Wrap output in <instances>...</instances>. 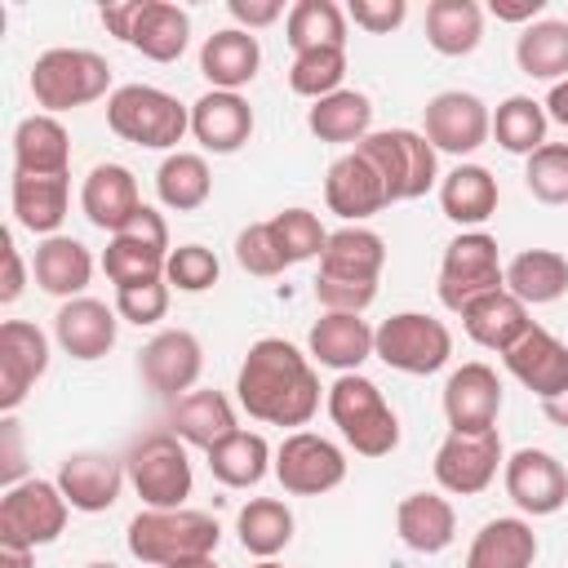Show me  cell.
<instances>
[{
    "label": "cell",
    "mask_w": 568,
    "mask_h": 568,
    "mask_svg": "<svg viewBox=\"0 0 568 568\" xmlns=\"http://www.w3.org/2000/svg\"><path fill=\"white\" fill-rule=\"evenodd\" d=\"M422 133L444 155H475L493 138V111L479 93L444 89L422 106Z\"/></svg>",
    "instance_id": "cell-13"
},
{
    "label": "cell",
    "mask_w": 568,
    "mask_h": 568,
    "mask_svg": "<svg viewBox=\"0 0 568 568\" xmlns=\"http://www.w3.org/2000/svg\"><path fill=\"white\" fill-rule=\"evenodd\" d=\"M386 266V240L368 226H337L328 231V244L320 253V280H346V284H377Z\"/></svg>",
    "instance_id": "cell-28"
},
{
    "label": "cell",
    "mask_w": 568,
    "mask_h": 568,
    "mask_svg": "<svg viewBox=\"0 0 568 568\" xmlns=\"http://www.w3.org/2000/svg\"><path fill=\"white\" fill-rule=\"evenodd\" d=\"M497 200H501V186L484 164H457L439 178V209L462 231H479L497 213Z\"/></svg>",
    "instance_id": "cell-33"
},
{
    "label": "cell",
    "mask_w": 568,
    "mask_h": 568,
    "mask_svg": "<svg viewBox=\"0 0 568 568\" xmlns=\"http://www.w3.org/2000/svg\"><path fill=\"white\" fill-rule=\"evenodd\" d=\"M124 479H129L124 457H111V453H98V448L67 453L62 466H58V488L71 501V510H80V515L111 510L124 493Z\"/></svg>",
    "instance_id": "cell-18"
},
{
    "label": "cell",
    "mask_w": 568,
    "mask_h": 568,
    "mask_svg": "<svg viewBox=\"0 0 568 568\" xmlns=\"http://www.w3.org/2000/svg\"><path fill=\"white\" fill-rule=\"evenodd\" d=\"M0 248H4V280H0V302H4V306H13V302L22 297V288H27V262H22V253H18V244H13V235H9V231L0 235Z\"/></svg>",
    "instance_id": "cell-55"
},
{
    "label": "cell",
    "mask_w": 568,
    "mask_h": 568,
    "mask_svg": "<svg viewBox=\"0 0 568 568\" xmlns=\"http://www.w3.org/2000/svg\"><path fill=\"white\" fill-rule=\"evenodd\" d=\"M395 532L417 555H439L457 537V510L444 493H408L395 506Z\"/></svg>",
    "instance_id": "cell-32"
},
{
    "label": "cell",
    "mask_w": 568,
    "mask_h": 568,
    "mask_svg": "<svg viewBox=\"0 0 568 568\" xmlns=\"http://www.w3.org/2000/svg\"><path fill=\"white\" fill-rule=\"evenodd\" d=\"M373 355L408 377H430L453 359V333L426 311H395L373 333Z\"/></svg>",
    "instance_id": "cell-8"
},
{
    "label": "cell",
    "mask_w": 568,
    "mask_h": 568,
    "mask_svg": "<svg viewBox=\"0 0 568 568\" xmlns=\"http://www.w3.org/2000/svg\"><path fill=\"white\" fill-rule=\"evenodd\" d=\"M324 204H328V213H337L346 226H364L373 213H382V209L390 204L377 164H373L359 146L342 151V155L328 164V173H324Z\"/></svg>",
    "instance_id": "cell-16"
},
{
    "label": "cell",
    "mask_w": 568,
    "mask_h": 568,
    "mask_svg": "<svg viewBox=\"0 0 568 568\" xmlns=\"http://www.w3.org/2000/svg\"><path fill=\"white\" fill-rule=\"evenodd\" d=\"M515 62L528 80H568V22L564 18H541L519 31L515 40Z\"/></svg>",
    "instance_id": "cell-42"
},
{
    "label": "cell",
    "mask_w": 568,
    "mask_h": 568,
    "mask_svg": "<svg viewBox=\"0 0 568 568\" xmlns=\"http://www.w3.org/2000/svg\"><path fill=\"white\" fill-rule=\"evenodd\" d=\"M324 408L346 448H355L359 457H386L399 448V417L373 377L337 373V382L324 390Z\"/></svg>",
    "instance_id": "cell-3"
},
{
    "label": "cell",
    "mask_w": 568,
    "mask_h": 568,
    "mask_svg": "<svg viewBox=\"0 0 568 568\" xmlns=\"http://www.w3.org/2000/svg\"><path fill=\"white\" fill-rule=\"evenodd\" d=\"M266 226H271V235H275V244H280V253H284L288 266L320 257L324 244H328V231L320 226V217L311 209H297V204L293 209H280L275 217H266Z\"/></svg>",
    "instance_id": "cell-47"
},
{
    "label": "cell",
    "mask_w": 568,
    "mask_h": 568,
    "mask_svg": "<svg viewBox=\"0 0 568 568\" xmlns=\"http://www.w3.org/2000/svg\"><path fill=\"white\" fill-rule=\"evenodd\" d=\"M546 129H550V115H546V106L537 102V98H528V93H510L506 102H497V111H493V138H497V146L501 151H510V155H532L537 146H546Z\"/></svg>",
    "instance_id": "cell-45"
},
{
    "label": "cell",
    "mask_w": 568,
    "mask_h": 568,
    "mask_svg": "<svg viewBox=\"0 0 568 568\" xmlns=\"http://www.w3.org/2000/svg\"><path fill=\"white\" fill-rule=\"evenodd\" d=\"M506 466V453H501V435L497 426L493 430H448L439 453H435V484L439 493H453V497H479L497 470Z\"/></svg>",
    "instance_id": "cell-12"
},
{
    "label": "cell",
    "mask_w": 568,
    "mask_h": 568,
    "mask_svg": "<svg viewBox=\"0 0 568 568\" xmlns=\"http://www.w3.org/2000/svg\"><path fill=\"white\" fill-rule=\"evenodd\" d=\"M169 568H217L213 555H200V559H182V564H169Z\"/></svg>",
    "instance_id": "cell-62"
},
{
    "label": "cell",
    "mask_w": 568,
    "mask_h": 568,
    "mask_svg": "<svg viewBox=\"0 0 568 568\" xmlns=\"http://www.w3.org/2000/svg\"><path fill=\"white\" fill-rule=\"evenodd\" d=\"M138 373H142L146 390H155L160 399L173 404L186 390H195V382L204 373V346L191 328H160L138 351Z\"/></svg>",
    "instance_id": "cell-14"
},
{
    "label": "cell",
    "mask_w": 568,
    "mask_h": 568,
    "mask_svg": "<svg viewBox=\"0 0 568 568\" xmlns=\"http://www.w3.org/2000/svg\"><path fill=\"white\" fill-rule=\"evenodd\" d=\"M528 306L510 293V288H497V293H484V297H475L470 306H462V328H466V337L475 342V346H484V351H497V355H506L524 333H528Z\"/></svg>",
    "instance_id": "cell-31"
},
{
    "label": "cell",
    "mask_w": 568,
    "mask_h": 568,
    "mask_svg": "<svg viewBox=\"0 0 568 568\" xmlns=\"http://www.w3.org/2000/svg\"><path fill=\"white\" fill-rule=\"evenodd\" d=\"M315 302L324 311H342V315H364L377 302V284H346V280H320L315 275Z\"/></svg>",
    "instance_id": "cell-52"
},
{
    "label": "cell",
    "mask_w": 568,
    "mask_h": 568,
    "mask_svg": "<svg viewBox=\"0 0 568 568\" xmlns=\"http://www.w3.org/2000/svg\"><path fill=\"white\" fill-rule=\"evenodd\" d=\"M13 173L31 178H62L71 173V133L62 129L58 115H27L13 129Z\"/></svg>",
    "instance_id": "cell-26"
},
{
    "label": "cell",
    "mask_w": 568,
    "mask_h": 568,
    "mask_svg": "<svg viewBox=\"0 0 568 568\" xmlns=\"http://www.w3.org/2000/svg\"><path fill=\"white\" fill-rule=\"evenodd\" d=\"M49 373V337L31 320L0 324V413H13Z\"/></svg>",
    "instance_id": "cell-17"
},
{
    "label": "cell",
    "mask_w": 568,
    "mask_h": 568,
    "mask_svg": "<svg viewBox=\"0 0 568 568\" xmlns=\"http://www.w3.org/2000/svg\"><path fill=\"white\" fill-rule=\"evenodd\" d=\"M235 399L253 422L302 430L320 413V373L284 337H257L235 373Z\"/></svg>",
    "instance_id": "cell-1"
},
{
    "label": "cell",
    "mask_w": 568,
    "mask_h": 568,
    "mask_svg": "<svg viewBox=\"0 0 568 568\" xmlns=\"http://www.w3.org/2000/svg\"><path fill=\"white\" fill-rule=\"evenodd\" d=\"M169 297H173L169 280L129 284V288H115V311H120V320H124V324L146 328V324H160V320L169 315Z\"/></svg>",
    "instance_id": "cell-51"
},
{
    "label": "cell",
    "mask_w": 568,
    "mask_h": 568,
    "mask_svg": "<svg viewBox=\"0 0 568 568\" xmlns=\"http://www.w3.org/2000/svg\"><path fill=\"white\" fill-rule=\"evenodd\" d=\"M235 262H240V271H248L257 280H275V275L288 271V262H284V253H280V244H275L266 222H248L235 235Z\"/></svg>",
    "instance_id": "cell-50"
},
{
    "label": "cell",
    "mask_w": 568,
    "mask_h": 568,
    "mask_svg": "<svg viewBox=\"0 0 568 568\" xmlns=\"http://www.w3.org/2000/svg\"><path fill=\"white\" fill-rule=\"evenodd\" d=\"M346 18L355 27H364L368 36H390L395 27H404L408 18V0H351Z\"/></svg>",
    "instance_id": "cell-53"
},
{
    "label": "cell",
    "mask_w": 568,
    "mask_h": 568,
    "mask_svg": "<svg viewBox=\"0 0 568 568\" xmlns=\"http://www.w3.org/2000/svg\"><path fill=\"white\" fill-rule=\"evenodd\" d=\"M497 413H501V377L484 359H470V364L448 373V382H444L448 430H466V435L470 430H493Z\"/></svg>",
    "instance_id": "cell-19"
},
{
    "label": "cell",
    "mask_w": 568,
    "mask_h": 568,
    "mask_svg": "<svg viewBox=\"0 0 568 568\" xmlns=\"http://www.w3.org/2000/svg\"><path fill=\"white\" fill-rule=\"evenodd\" d=\"M115 337H120V311L98 297H71L53 315V342L80 364L102 359L115 346Z\"/></svg>",
    "instance_id": "cell-22"
},
{
    "label": "cell",
    "mask_w": 568,
    "mask_h": 568,
    "mask_svg": "<svg viewBox=\"0 0 568 568\" xmlns=\"http://www.w3.org/2000/svg\"><path fill=\"white\" fill-rule=\"evenodd\" d=\"M217 541H222V524L204 510H191V506H178V510L142 506L124 528L129 555L151 564V568H169V564H182V559L213 555Z\"/></svg>",
    "instance_id": "cell-2"
},
{
    "label": "cell",
    "mask_w": 568,
    "mask_h": 568,
    "mask_svg": "<svg viewBox=\"0 0 568 568\" xmlns=\"http://www.w3.org/2000/svg\"><path fill=\"white\" fill-rule=\"evenodd\" d=\"M506 288V266L497 253V240L488 231H462L448 240L444 257H439V302L462 315V306H470L484 293Z\"/></svg>",
    "instance_id": "cell-10"
},
{
    "label": "cell",
    "mask_w": 568,
    "mask_h": 568,
    "mask_svg": "<svg viewBox=\"0 0 568 568\" xmlns=\"http://www.w3.org/2000/svg\"><path fill=\"white\" fill-rule=\"evenodd\" d=\"M129 235H142V240H151V244L169 248V226H164V213H160V209H151V204H142V213L129 222Z\"/></svg>",
    "instance_id": "cell-58"
},
{
    "label": "cell",
    "mask_w": 568,
    "mask_h": 568,
    "mask_svg": "<svg viewBox=\"0 0 568 568\" xmlns=\"http://www.w3.org/2000/svg\"><path fill=\"white\" fill-rule=\"evenodd\" d=\"M275 479L288 497H324L346 479V453L315 430H288L275 448Z\"/></svg>",
    "instance_id": "cell-11"
},
{
    "label": "cell",
    "mask_w": 568,
    "mask_h": 568,
    "mask_svg": "<svg viewBox=\"0 0 568 568\" xmlns=\"http://www.w3.org/2000/svg\"><path fill=\"white\" fill-rule=\"evenodd\" d=\"M204 457H209V475L226 488H257L266 479V470L275 466V453H271L266 435H257V430H231Z\"/></svg>",
    "instance_id": "cell-38"
},
{
    "label": "cell",
    "mask_w": 568,
    "mask_h": 568,
    "mask_svg": "<svg viewBox=\"0 0 568 568\" xmlns=\"http://www.w3.org/2000/svg\"><path fill=\"white\" fill-rule=\"evenodd\" d=\"M532 564H537L532 524L524 515H497L470 537L462 568H532Z\"/></svg>",
    "instance_id": "cell-34"
},
{
    "label": "cell",
    "mask_w": 568,
    "mask_h": 568,
    "mask_svg": "<svg viewBox=\"0 0 568 568\" xmlns=\"http://www.w3.org/2000/svg\"><path fill=\"white\" fill-rule=\"evenodd\" d=\"M155 195L173 213H195L213 195V173L200 151H169L155 169Z\"/></svg>",
    "instance_id": "cell-40"
},
{
    "label": "cell",
    "mask_w": 568,
    "mask_h": 568,
    "mask_svg": "<svg viewBox=\"0 0 568 568\" xmlns=\"http://www.w3.org/2000/svg\"><path fill=\"white\" fill-rule=\"evenodd\" d=\"M124 470H129L133 493L151 510H178V506H186V497L195 488L191 453L173 430H151V435L133 439Z\"/></svg>",
    "instance_id": "cell-6"
},
{
    "label": "cell",
    "mask_w": 568,
    "mask_h": 568,
    "mask_svg": "<svg viewBox=\"0 0 568 568\" xmlns=\"http://www.w3.org/2000/svg\"><path fill=\"white\" fill-rule=\"evenodd\" d=\"M191 138L213 155H235L253 138V106L244 93L209 89L191 102Z\"/></svg>",
    "instance_id": "cell-23"
},
{
    "label": "cell",
    "mask_w": 568,
    "mask_h": 568,
    "mask_svg": "<svg viewBox=\"0 0 568 568\" xmlns=\"http://www.w3.org/2000/svg\"><path fill=\"white\" fill-rule=\"evenodd\" d=\"M84 568H120V564H111V559H93V564H84Z\"/></svg>",
    "instance_id": "cell-63"
},
{
    "label": "cell",
    "mask_w": 568,
    "mask_h": 568,
    "mask_svg": "<svg viewBox=\"0 0 568 568\" xmlns=\"http://www.w3.org/2000/svg\"><path fill=\"white\" fill-rule=\"evenodd\" d=\"M169 430L186 444V448H213V444H222L231 430H240L235 426V408H231V399L222 395V390H209V386H195V390H186L182 399H173L169 404Z\"/></svg>",
    "instance_id": "cell-30"
},
{
    "label": "cell",
    "mask_w": 568,
    "mask_h": 568,
    "mask_svg": "<svg viewBox=\"0 0 568 568\" xmlns=\"http://www.w3.org/2000/svg\"><path fill=\"white\" fill-rule=\"evenodd\" d=\"M501 359H506L510 377L524 390H532L541 404L568 390V346L550 328H541V324H528V333Z\"/></svg>",
    "instance_id": "cell-21"
},
{
    "label": "cell",
    "mask_w": 568,
    "mask_h": 568,
    "mask_svg": "<svg viewBox=\"0 0 568 568\" xmlns=\"http://www.w3.org/2000/svg\"><path fill=\"white\" fill-rule=\"evenodd\" d=\"M226 13L235 18V27H240V31H262V27L280 22V18H288L284 0H231V4H226Z\"/></svg>",
    "instance_id": "cell-54"
},
{
    "label": "cell",
    "mask_w": 568,
    "mask_h": 568,
    "mask_svg": "<svg viewBox=\"0 0 568 568\" xmlns=\"http://www.w3.org/2000/svg\"><path fill=\"white\" fill-rule=\"evenodd\" d=\"M373 333L364 315H342V311H324L311 333H306V355L324 368L337 373H359L364 359H373Z\"/></svg>",
    "instance_id": "cell-24"
},
{
    "label": "cell",
    "mask_w": 568,
    "mask_h": 568,
    "mask_svg": "<svg viewBox=\"0 0 568 568\" xmlns=\"http://www.w3.org/2000/svg\"><path fill=\"white\" fill-rule=\"evenodd\" d=\"M306 129L320 142H337V146H359L373 133V102L359 89H337L320 102L306 106Z\"/></svg>",
    "instance_id": "cell-36"
},
{
    "label": "cell",
    "mask_w": 568,
    "mask_h": 568,
    "mask_svg": "<svg viewBox=\"0 0 568 568\" xmlns=\"http://www.w3.org/2000/svg\"><path fill=\"white\" fill-rule=\"evenodd\" d=\"M359 151L377 164L390 204L422 200L430 186H439V151L426 142L422 129H373Z\"/></svg>",
    "instance_id": "cell-7"
},
{
    "label": "cell",
    "mask_w": 568,
    "mask_h": 568,
    "mask_svg": "<svg viewBox=\"0 0 568 568\" xmlns=\"http://www.w3.org/2000/svg\"><path fill=\"white\" fill-rule=\"evenodd\" d=\"M191 40V13L169 0H138L133 4V27H129V49H138L151 62H178Z\"/></svg>",
    "instance_id": "cell-27"
},
{
    "label": "cell",
    "mask_w": 568,
    "mask_h": 568,
    "mask_svg": "<svg viewBox=\"0 0 568 568\" xmlns=\"http://www.w3.org/2000/svg\"><path fill=\"white\" fill-rule=\"evenodd\" d=\"M524 186L541 204H568V142H546L524 160Z\"/></svg>",
    "instance_id": "cell-48"
},
{
    "label": "cell",
    "mask_w": 568,
    "mask_h": 568,
    "mask_svg": "<svg viewBox=\"0 0 568 568\" xmlns=\"http://www.w3.org/2000/svg\"><path fill=\"white\" fill-rule=\"evenodd\" d=\"M0 568H31V550H13V546H0Z\"/></svg>",
    "instance_id": "cell-61"
},
{
    "label": "cell",
    "mask_w": 568,
    "mask_h": 568,
    "mask_svg": "<svg viewBox=\"0 0 568 568\" xmlns=\"http://www.w3.org/2000/svg\"><path fill=\"white\" fill-rule=\"evenodd\" d=\"M488 13H493L497 22H519V27H532V22H541L546 0H488Z\"/></svg>",
    "instance_id": "cell-57"
},
{
    "label": "cell",
    "mask_w": 568,
    "mask_h": 568,
    "mask_svg": "<svg viewBox=\"0 0 568 568\" xmlns=\"http://www.w3.org/2000/svg\"><path fill=\"white\" fill-rule=\"evenodd\" d=\"M506 288L524 306H550L568 293V257L559 248H524L506 262Z\"/></svg>",
    "instance_id": "cell-37"
},
{
    "label": "cell",
    "mask_w": 568,
    "mask_h": 568,
    "mask_svg": "<svg viewBox=\"0 0 568 568\" xmlns=\"http://www.w3.org/2000/svg\"><path fill=\"white\" fill-rule=\"evenodd\" d=\"M501 484H506V497L519 506V515L546 519V515H559L568 506V470L546 448L510 453L501 466Z\"/></svg>",
    "instance_id": "cell-15"
},
{
    "label": "cell",
    "mask_w": 568,
    "mask_h": 568,
    "mask_svg": "<svg viewBox=\"0 0 568 568\" xmlns=\"http://www.w3.org/2000/svg\"><path fill=\"white\" fill-rule=\"evenodd\" d=\"M31 275L36 284L58 297V302H71V297H84L89 280H93V253L75 240V235H49L36 244L31 253Z\"/></svg>",
    "instance_id": "cell-29"
},
{
    "label": "cell",
    "mask_w": 568,
    "mask_h": 568,
    "mask_svg": "<svg viewBox=\"0 0 568 568\" xmlns=\"http://www.w3.org/2000/svg\"><path fill=\"white\" fill-rule=\"evenodd\" d=\"M9 200H13L18 226H27L31 235L49 240V235H58V226L67 222V209H71V178H67V173H62V178L13 173Z\"/></svg>",
    "instance_id": "cell-35"
},
{
    "label": "cell",
    "mask_w": 568,
    "mask_h": 568,
    "mask_svg": "<svg viewBox=\"0 0 568 568\" xmlns=\"http://www.w3.org/2000/svg\"><path fill=\"white\" fill-rule=\"evenodd\" d=\"M546 115L555 120V124H564L568 129V80H559V84H550V93H546Z\"/></svg>",
    "instance_id": "cell-59"
},
{
    "label": "cell",
    "mask_w": 568,
    "mask_h": 568,
    "mask_svg": "<svg viewBox=\"0 0 568 568\" xmlns=\"http://www.w3.org/2000/svg\"><path fill=\"white\" fill-rule=\"evenodd\" d=\"M31 98L44 115H58V111H75V106H89L98 98H111V62L93 49H71V44H58V49H44L36 62H31Z\"/></svg>",
    "instance_id": "cell-5"
},
{
    "label": "cell",
    "mask_w": 568,
    "mask_h": 568,
    "mask_svg": "<svg viewBox=\"0 0 568 568\" xmlns=\"http://www.w3.org/2000/svg\"><path fill=\"white\" fill-rule=\"evenodd\" d=\"M346 80V49H306V53H293V67H288V89L297 98H328L337 93Z\"/></svg>",
    "instance_id": "cell-46"
},
{
    "label": "cell",
    "mask_w": 568,
    "mask_h": 568,
    "mask_svg": "<svg viewBox=\"0 0 568 568\" xmlns=\"http://www.w3.org/2000/svg\"><path fill=\"white\" fill-rule=\"evenodd\" d=\"M169 253L173 248H160L142 235H111L106 248H102V271L115 288H129V284H151V280H164V266H169Z\"/></svg>",
    "instance_id": "cell-44"
},
{
    "label": "cell",
    "mask_w": 568,
    "mask_h": 568,
    "mask_svg": "<svg viewBox=\"0 0 568 568\" xmlns=\"http://www.w3.org/2000/svg\"><path fill=\"white\" fill-rule=\"evenodd\" d=\"M541 413H546V422H550V426H564V430H568V390H564V395H555V399H546V404H541Z\"/></svg>",
    "instance_id": "cell-60"
},
{
    "label": "cell",
    "mask_w": 568,
    "mask_h": 568,
    "mask_svg": "<svg viewBox=\"0 0 568 568\" xmlns=\"http://www.w3.org/2000/svg\"><path fill=\"white\" fill-rule=\"evenodd\" d=\"M257 67H262V44L253 31L222 27L200 44V75L209 80V89L240 93L244 84L257 80Z\"/></svg>",
    "instance_id": "cell-25"
},
{
    "label": "cell",
    "mask_w": 568,
    "mask_h": 568,
    "mask_svg": "<svg viewBox=\"0 0 568 568\" xmlns=\"http://www.w3.org/2000/svg\"><path fill=\"white\" fill-rule=\"evenodd\" d=\"M80 213L89 217V226H98L106 235L129 231V222L142 213V195H138L133 169L111 164V160L93 164L84 173V186H80Z\"/></svg>",
    "instance_id": "cell-20"
},
{
    "label": "cell",
    "mask_w": 568,
    "mask_h": 568,
    "mask_svg": "<svg viewBox=\"0 0 568 568\" xmlns=\"http://www.w3.org/2000/svg\"><path fill=\"white\" fill-rule=\"evenodd\" d=\"M106 129L146 151H178V142L191 133V106L155 84H120L106 98Z\"/></svg>",
    "instance_id": "cell-4"
},
{
    "label": "cell",
    "mask_w": 568,
    "mask_h": 568,
    "mask_svg": "<svg viewBox=\"0 0 568 568\" xmlns=\"http://www.w3.org/2000/svg\"><path fill=\"white\" fill-rule=\"evenodd\" d=\"M293 510L280 501V497H248L235 515V532H240V546L253 555V559H275L288 541H293Z\"/></svg>",
    "instance_id": "cell-41"
},
{
    "label": "cell",
    "mask_w": 568,
    "mask_h": 568,
    "mask_svg": "<svg viewBox=\"0 0 568 568\" xmlns=\"http://www.w3.org/2000/svg\"><path fill=\"white\" fill-rule=\"evenodd\" d=\"M71 501L62 497L58 479H22L0 497V546L36 550L62 537Z\"/></svg>",
    "instance_id": "cell-9"
},
{
    "label": "cell",
    "mask_w": 568,
    "mask_h": 568,
    "mask_svg": "<svg viewBox=\"0 0 568 568\" xmlns=\"http://www.w3.org/2000/svg\"><path fill=\"white\" fill-rule=\"evenodd\" d=\"M18 475H22V439H18L13 413H4V422H0V479H4V488L22 484Z\"/></svg>",
    "instance_id": "cell-56"
},
{
    "label": "cell",
    "mask_w": 568,
    "mask_h": 568,
    "mask_svg": "<svg viewBox=\"0 0 568 568\" xmlns=\"http://www.w3.org/2000/svg\"><path fill=\"white\" fill-rule=\"evenodd\" d=\"M346 9L333 0H297L284 18V40L293 53L306 49H346Z\"/></svg>",
    "instance_id": "cell-43"
},
{
    "label": "cell",
    "mask_w": 568,
    "mask_h": 568,
    "mask_svg": "<svg viewBox=\"0 0 568 568\" xmlns=\"http://www.w3.org/2000/svg\"><path fill=\"white\" fill-rule=\"evenodd\" d=\"M217 275H222V266H217L213 248H204V244H178L164 266V280L178 293H209L217 284Z\"/></svg>",
    "instance_id": "cell-49"
},
{
    "label": "cell",
    "mask_w": 568,
    "mask_h": 568,
    "mask_svg": "<svg viewBox=\"0 0 568 568\" xmlns=\"http://www.w3.org/2000/svg\"><path fill=\"white\" fill-rule=\"evenodd\" d=\"M253 568H284V564H275V559H257Z\"/></svg>",
    "instance_id": "cell-64"
},
{
    "label": "cell",
    "mask_w": 568,
    "mask_h": 568,
    "mask_svg": "<svg viewBox=\"0 0 568 568\" xmlns=\"http://www.w3.org/2000/svg\"><path fill=\"white\" fill-rule=\"evenodd\" d=\"M484 40V9L475 0H430L426 4V44L444 58H466Z\"/></svg>",
    "instance_id": "cell-39"
}]
</instances>
